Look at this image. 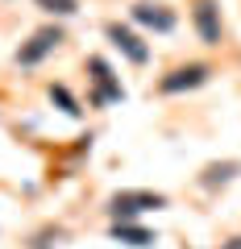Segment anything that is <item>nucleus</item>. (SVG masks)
<instances>
[{"label":"nucleus","instance_id":"obj_1","mask_svg":"<svg viewBox=\"0 0 241 249\" xmlns=\"http://www.w3.org/2000/svg\"><path fill=\"white\" fill-rule=\"evenodd\" d=\"M170 199L162 196V191H150V187H125V191H112L108 196V216L116 220H137V216L146 212H158V208H167Z\"/></svg>","mask_w":241,"mask_h":249},{"label":"nucleus","instance_id":"obj_2","mask_svg":"<svg viewBox=\"0 0 241 249\" xmlns=\"http://www.w3.org/2000/svg\"><path fill=\"white\" fill-rule=\"evenodd\" d=\"M216 75L212 62H179V67H170L167 75H158V83H154V91L158 96H183V91H196L204 88L208 79Z\"/></svg>","mask_w":241,"mask_h":249},{"label":"nucleus","instance_id":"obj_3","mask_svg":"<svg viewBox=\"0 0 241 249\" xmlns=\"http://www.w3.org/2000/svg\"><path fill=\"white\" fill-rule=\"evenodd\" d=\"M88 79H92V91H88V104L92 108H104V104H116V100H125V88H121V79L112 75V67H108L100 54H88Z\"/></svg>","mask_w":241,"mask_h":249},{"label":"nucleus","instance_id":"obj_4","mask_svg":"<svg viewBox=\"0 0 241 249\" xmlns=\"http://www.w3.org/2000/svg\"><path fill=\"white\" fill-rule=\"evenodd\" d=\"M63 42H67L63 25H42V29H34V34H29V42H21V46H17V54H13V62L29 71V67H37L42 58H50V54L58 50Z\"/></svg>","mask_w":241,"mask_h":249},{"label":"nucleus","instance_id":"obj_5","mask_svg":"<svg viewBox=\"0 0 241 249\" xmlns=\"http://www.w3.org/2000/svg\"><path fill=\"white\" fill-rule=\"evenodd\" d=\"M191 29L204 46L224 42V17H221V0H191Z\"/></svg>","mask_w":241,"mask_h":249},{"label":"nucleus","instance_id":"obj_6","mask_svg":"<svg viewBox=\"0 0 241 249\" xmlns=\"http://www.w3.org/2000/svg\"><path fill=\"white\" fill-rule=\"evenodd\" d=\"M104 37L125 54L133 67H146V62H150V46H146V37L137 34L133 25H125V21H104Z\"/></svg>","mask_w":241,"mask_h":249},{"label":"nucleus","instance_id":"obj_7","mask_svg":"<svg viewBox=\"0 0 241 249\" xmlns=\"http://www.w3.org/2000/svg\"><path fill=\"white\" fill-rule=\"evenodd\" d=\"M129 17H133L142 29H154V34H175V25H179L175 9L162 4V0H137L133 9H129Z\"/></svg>","mask_w":241,"mask_h":249},{"label":"nucleus","instance_id":"obj_8","mask_svg":"<svg viewBox=\"0 0 241 249\" xmlns=\"http://www.w3.org/2000/svg\"><path fill=\"white\" fill-rule=\"evenodd\" d=\"M241 175V162L237 158H224V162H208L204 170H200V187H208V191H212V187H229L233 178Z\"/></svg>","mask_w":241,"mask_h":249},{"label":"nucleus","instance_id":"obj_9","mask_svg":"<svg viewBox=\"0 0 241 249\" xmlns=\"http://www.w3.org/2000/svg\"><path fill=\"white\" fill-rule=\"evenodd\" d=\"M112 237L121 241V245H133V249H146V245L158 241L146 224H133V220H116V224H112Z\"/></svg>","mask_w":241,"mask_h":249},{"label":"nucleus","instance_id":"obj_10","mask_svg":"<svg viewBox=\"0 0 241 249\" xmlns=\"http://www.w3.org/2000/svg\"><path fill=\"white\" fill-rule=\"evenodd\" d=\"M58 245H67V229L63 224H46L42 232H34V237L25 241V249H58Z\"/></svg>","mask_w":241,"mask_h":249},{"label":"nucleus","instance_id":"obj_11","mask_svg":"<svg viewBox=\"0 0 241 249\" xmlns=\"http://www.w3.org/2000/svg\"><path fill=\"white\" fill-rule=\"evenodd\" d=\"M50 100H54L58 108H63L67 116H83V104L71 96V91H67V83H50Z\"/></svg>","mask_w":241,"mask_h":249},{"label":"nucleus","instance_id":"obj_12","mask_svg":"<svg viewBox=\"0 0 241 249\" xmlns=\"http://www.w3.org/2000/svg\"><path fill=\"white\" fill-rule=\"evenodd\" d=\"M34 4L50 17H75L79 13V0H34Z\"/></svg>","mask_w":241,"mask_h":249},{"label":"nucleus","instance_id":"obj_13","mask_svg":"<svg viewBox=\"0 0 241 249\" xmlns=\"http://www.w3.org/2000/svg\"><path fill=\"white\" fill-rule=\"evenodd\" d=\"M221 249H241V232H237V237H229V241H221Z\"/></svg>","mask_w":241,"mask_h":249}]
</instances>
